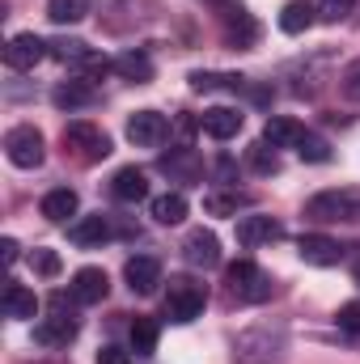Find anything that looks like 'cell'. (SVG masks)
Instances as JSON below:
<instances>
[{
  "instance_id": "cell-34",
  "label": "cell",
  "mask_w": 360,
  "mask_h": 364,
  "mask_svg": "<svg viewBox=\"0 0 360 364\" xmlns=\"http://www.w3.org/2000/svg\"><path fill=\"white\" fill-rule=\"evenodd\" d=\"M339 90H344V97L360 102V60H352V64L344 68V77H339Z\"/></svg>"
},
{
  "instance_id": "cell-36",
  "label": "cell",
  "mask_w": 360,
  "mask_h": 364,
  "mask_svg": "<svg viewBox=\"0 0 360 364\" xmlns=\"http://www.w3.org/2000/svg\"><path fill=\"white\" fill-rule=\"evenodd\" d=\"M339 326H344L348 335H360V301H348V305H339Z\"/></svg>"
},
{
  "instance_id": "cell-35",
  "label": "cell",
  "mask_w": 360,
  "mask_h": 364,
  "mask_svg": "<svg viewBox=\"0 0 360 364\" xmlns=\"http://www.w3.org/2000/svg\"><path fill=\"white\" fill-rule=\"evenodd\" d=\"M30 267L38 275H55L60 272V255H55V250H34V255H30Z\"/></svg>"
},
{
  "instance_id": "cell-7",
  "label": "cell",
  "mask_w": 360,
  "mask_h": 364,
  "mask_svg": "<svg viewBox=\"0 0 360 364\" xmlns=\"http://www.w3.org/2000/svg\"><path fill=\"white\" fill-rule=\"evenodd\" d=\"M77 331H81L77 314H68V309H64V296H55V314L34 326V339H38L43 348H68V343L77 339Z\"/></svg>"
},
{
  "instance_id": "cell-2",
  "label": "cell",
  "mask_w": 360,
  "mask_h": 364,
  "mask_svg": "<svg viewBox=\"0 0 360 364\" xmlns=\"http://www.w3.org/2000/svg\"><path fill=\"white\" fill-rule=\"evenodd\" d=\"M305 216L318 225H352L360 220V186H331L305 199Z\"/></svg>"
},
{
  "instance_id": "cell-24",
  "label": "cell",
  "mask_w": 360,
  "mask_h": 364,
  "mask_svg": "<svg viewBox=\"0 0 360 364\" xmlns=\"http://www.w3.org/2000/svg\"><path fill=\"white\" fill-rule=\"evenodd\" d=\"M4 314L17 318V322H26V318L38 314V296H34L26 284H9V288H4Z\"/></svg>"
},
{
  "instance_id": "cell-12",
  "label": "cell",
  "mask_w": 360,
  "mask_h": 364,
  "mask_svg": "<svg viewBox=\"0 0 360 364\" xmlns=\"http://www.w3.org/2000/svg\"><path fill=\"white\" fill-rule=\"evenodd\" d=\"M51 55L60 60V64H77V68H90V73H106L110 64L97 55V51H90L81 38H55L51 43Z\"/></svg>"
},
{
  "instance_id": "cell-25",
  "label": "cell",
  "mask_w": 360,
  "mask_h": 364,
  "mask_svg": "<svg viewBox=\"0 0 360 364\" xmlns=\"http://www.w3.org/2000/svg\"><path fill=\"white\" fill-rule=\"evenodd\" d=\"M314 21H318V13H314V4H305V0H292V4H284V13H280V30H284V34H305Z\"/></svg>"
},
{
  "instance_id": "cell-5",
  "label": "cell",
  "mask_w": 360,
  "mask_h": 364,
  "mask_svg": "<svg viewBox=\"0 0 360 364\" xmlns=\"http://www.w3.org/2000/svg\"><path fill=\"white\" fill-rule=\"evenodd\" d=\"M4 157L17 166V170H38L43 157H47V144H43V132L21 123V127H9L4 136Z\"/></svg>"
},
{
  "instance_id": "cell-19",
  "label": "cell",
  "mask_w": 360,
  "mask_h": 364,
  "mask_svg": "<svg viewBox=\"0 0 360 364\" xmlns=\"http://www.w3.org/2000/svg\"><path fill=\"white\" fill-rule=\"evenodd\" d=\"M275 237H284V229L271 216H242L238 220V242L242 246H263V242H275Z\"/></svg>"
},
{
  "instance_id": "cell-18",
  "label": "cell",
  "mask_w": 360,
  "mask_h": 364,
  "mask_svg": "<svg viewBox=\"0 0 360 364\" xmlns=\"http://www.w3.org/2000/svg\"><path fill=\"white\" fill-rule=\"evenodd\" d=\"M110 195H115L119 203H140V199H149V174L136 170V166L119 170V174L110 178Z\"/></svg>"
},
{
  "instance_id": "cell-27",
  "label": "cell",
  "mask_w": 360,
  "mask_h": 364,
  "mask_svg": "<svg viewBox=\"0 0 360 364\" xmlns=\"http://www.w3.org/2000/svg\"><path fill=\"white\" fill-rule=\"evenodd\" d=\"M47 17L55 26H77L90 17V0H47Z\"/></svg>"
},
{
  "instance_id": "cell-22",
  "label": "cell",
  "mask_w": 360,
  "mask_h": 364,
  "mask_svg": "<svg viewBox=\"0 0 360 364\" xmlns=\"http://www.w3.org/2000/svg\"><path fill=\"white\" fill-rule=\"evenodd\" d=\"M93 97V85H90V77H77V81H60L55 85V93H51V102L60 106V110H85Z\"/></svg>"
},
{
  "instance_id": "cell-11",
  "label": "cell",
  "mask_w": 360,
  "mask_h": 364,
  "mask_svg": "<svg viewBox=\"0 0 360 364\" xmlns=\"http://www.w3.org/2000/svg\"><path fill=\"white\" fill-rule=\"evenodd\" d=\"M123 279H127V288H132V292L149 296V292H157V284H162V263H157L153 255H136V259H127Z\"/></svg>"
},
{
  "instance_id": "cell-21",
  "label": "cell",
  "mask_w": 360,
  "mask_h": 364,
  "mask_svg": "<svg viewBox=\"0 0 360 364\" xmlns=\"http://www.w3.org/2000/svg\"><path fill=\"white\" fill-rule=\"evenodd\" d=\"M263 140H268L271 149H297V144L305 140V127H301L297 119L271 114V119H268V127H263Z\"/></svg>"
},
{
  "instance_id": "cell-16",
  "label": "cell",
  "mask_w": 360,
  "mask_h": 364,
  "mask_svg": "<svg viewBox=\"0 0 360 364\" xmlns=\"http://www.w3.org/2000/svg\"><path fill=\"white\" fill-rule=\"evenodd\" d=\"M242 110H233V106H212V110H203L199 114V127L212 136V140H233L238 132H242Z\"/></svg>"
},
{
  "instance_id": "cell-31",
  "label": "cell",
  "mask_w": 360,
  "mask_h": 364,
  "mask_svg": "<svg viewBox=\"0 0 360 364\" xmlns=\"http://www.w3.org/2000/svg\"><path fill=\"white\" fill-rule=\"evenodd\" d=\"M242 203H246V195H238V191H233V195H208V199H203V212H208V216H233Z\"/></svg>"
},
{
  "instance_id": "cell-15",
  "label": "cell",
  "mask_w": 360,
  "mask_h": 364,
  "mask_svg": "<svg viewBox=\"0 0 360 364\" xmlns=\"http://www.w3.org/2000/svg\"><path fill=\"white\" fill-rule=\"evenodd\" d=\"M221 30H225V38H229L233 47H250V43L259 38V21H255L242 4H238V9L229 4V9L221 13Z\"/></svg>"
},
{
  "instance_id": "cell-10",
  "label": "cell",
  "mask_w": 360,
  "mask_h": 364,
  "mask_svg": "<svg viewBox=\"0 0 360 364\" xmlns=\"http://www.w3.org/2000/svg\"><path fill=\"white\" fill-rule=\"evenodd\" d=\"M182 259H186L191 267H199V272L216 267V263H221V242H216V233H212V229H191L186 242H182Z\"/></svg>"
},
{
  "instance_id": "cell-32",
  "label": "cell",
  "mask_w": 360,
  "mask_h": 364,
  "mask_svg": "<svg viewBox=\"0 0 360 364\" xmlns=\"http://www.w3.org/2000/svg\"><path fill=\"white\" fill-rule=\"evenodd\" d=\"M297 153H301V161H331V144H327L322 136H309V132H305V140L297 144Z\"/></svg>"
},
{
  "instance_id": "cell-28",
  "label": "cell",
  "mask_w": 360,
  "mask_h": 364,
  "mask_svg": "<svg viewBox=\"0 0 360 364\" xmlns=\"http://www.w3.org/2000/svg\"><path fill=\"white\" fill-rule=\"evenodd\" d=\"M157 335H162V331H157L153 318H136V322H132V352H136V356H153V352H157Z\"/></svg>"
},
{
  "instance_id": "cell-9",
  "label": "cell",
  "mask_w": 360,
  "mask_h": 364,
  "mask_svg": "<svg viewBox=\"0 0 360 364\" xmlns=\"http://www.w3.org/2000/svg\"><path fill=\"white\" fill-rule=\"evenodd\" d=\"M166 136H170V123H166V114H157V110H136V114L127 119V140H132L136 149H157Z\"/></svg>"
},
{
  "instance_id": "cell-4",
  "label": "cell",
  "mask_w": 360,
  "mask_h": 364,
  "mask_svg": "<svg viewBox=\"0 0 360 364\" xmlns=\"http://www.w3.org/2000/svg\"><path fill=\"white\" fill-rule=\"evenodd\" d=\"M64 149H68L77 161L93 166V161H106V157H110V136H106L102 127L85 123V119H77V123L64 127Z\"/></svg>"
},
{
  "instance_id": "cell-38",
  "label": "cell",
  "mask_w": 360,
  "mask_h": 364,
  "mask_svg": "<svg viewBox=\"0 0 360 364\" xmlns=\"http://www.w3.org/2000/svg\"><path fill=\"white\" fill-rule=\"evenodd\" d=\"M0 255H4V263L13 267V263H17V242H13V237H4V242H0Z\"/></svg>"
},
{
  "instance_id": "cell-3",
  "label": "cell",
  "mask_w": 360,
  "mask_h": 364,
  "mask_svg": "<svg viewBox=\"0 0 360 364\" xmlns=\"http://www.w3.org/2000/svg\"><path fill=\"white\" fill-rule=\"evenodd\" d=\"M203 305H208V288L199 284V279H191V275H174L170 279V288H166V318L170 322H195L199 314H203Z\"/></svg>"
},
{
  "instance_id": "cell-23",
  "label": "cell",
  "mask_w": 360,
  "mask_h": 364,
  "mask_svg": "<svg viewBox=\"0 0 360 364\" xmlns=\"http://www.w3.org/2000/svg\"><path fill=\"white\" fill-rule=\"evenodd\" d=\"M110 68H115L123 81H136V85L153 81V60H149L144 51H123V55H115V60H110Z\"/></svg>"
},
{
  "instance_id": "cell-20",
  "label": "cell",
  "mask_w": 360,
  "mask_h": 364,
  "mask_svg": "<svg viewBox=\"0 0 360 364\" xmlns=\"http://www.w3.org/2000/svg\"><path fill=\"white\" fill-rule=\"evenodd\" d=\"M77 208H81V199H77V191H68V186H55V191L43 195V216H47L51 225H68V216H77Z\"/></svg>"
},
{
  "instance_id": "cell-30",
  "label": "cell",
  "mask_w": 360,
  "mask_h": 364,
  "mask_svg": "<svg viewBox=\"0 0 360 364\" xmlns=\"http://www.w3.org/2000/svg\"><path fill=\"white\" fill-rule=\"evenodd\" d=\"M250 170H255V174H275V170H280V153L271 149L268 140L250 144Z\"/></svg>"
},
{
  "instance_id": "cell-29",
  "label": "cell",
  "mask_w": 360,
  "mask_h": 364,
  "mask_svg": "<svg viewBox=\"0 0 360 364\" xmlns=\"http://www.w3.org/2000/svg\"><path fill=\"white\" fill-rule=\"evenodd\" d=\"M191 90H199V93L242 90V77L238 73H191Z\"/></svg>"
},
{
  "instance_id": "cell-37",
  "label": "cell",
  "mask_w": 360,
  "mask_h": 364,
  "mask_svg": "<svg viewBox=\"0 0 360 364\" xmlns=\"http://www.w3.org/2000/svg\"><path fill=\"white\" fill-rule=\"evenodd\" d=\"M97 364H132V356H127V348H119V343H102V348H97Z\"/></svg>"
},
{
  "instance_id": "cell-6",
  "label": "cell",
  "mask_w": 360,
  "mask_h": 364,
  "mask_svg": "<svg viewBox=\"0 0 360 364\" xmlns=\"http://www.w3.org/2000/svg\"><path fill=\"white\" fill-rule=\"evenodd\" d=\"M225 284H229V292H233L238 301H246V305H259V301H268V296H271V279L259 272L250 259H238V263H229Z\"/></svg>"
},
{
  "instance_id": "cell-17",
  "label": "cell",
  "mask_w": 360,
  "mask_h": 364,
  "mask_svg": "<svg viewBox=\"0 0 360 364\" xmlns=\"http://www.w3.org/2000/svg\"><path fill=\"white\" fill-rule=\"evenodd\" d=\"M115 237V229H110V216H81V220H73L68 225V242H77V246H102V242H110Z\"/></svg>"
},
{
  "instance_id": "cell-1",
  "label": "cell",
  "mask_w": 360,
  "mask_h": 364,
  "mask_svg": "<svg viewBox=\"0 0 360 364\" xmlns=\"http://www.w3.org/2000/svg\"><path fill=\"white\" fill-rule=\"evenodd\" d=\"M288 352V331L280 322H255L233 339V364H280Z\"/></svg>"
},
{
  "instance_id": "cell-14",
  "label": "cell",
  "mask_w": 360,
  "mask_h": 364,
  "mask_svg": "<svg viewBox=\"0 0 360 364\" xmlns=\"http://www.w3.org/2000/svg\"><path fill=\"white\" fill-rule=\"evenodd\" d=\"M73 301L77 305H97V301H106V292H110V279L102 267H81V272L73 275Z\"/></svg>"
},
{
  "instance_id": "cell-26",
  "label": "cell",
  "mask_w": 360,
  "mask_h": 364,
  "mask_svg": "<svg viewBox=\"0 0 360 364\" xmlns=\"http://www.w3.org/2000/svg\"><path fill=\"white\" fill-rule=\"evenodd\" d=\"M153 220H157V225H179V220H186V195H182V191L157 195V199H153Z\"/></svg>"
},
{
  "instance_id": "cell-8",
  "label": "cell",
  "mask_w": 360,
  "mask_h": 364,
  "mask_svg": "<svg viewBox=\"0 0 360 364\" xmlns=\"http://www.w3.org/2000/svg\"><path fill=\"white\" fill-rule=\"evenodd\" d=\"M51 55V43H43L34 30H26V34H13L9 38V47H4V64L13 68V73H30L38 60H47Z\"/></svg>"
},
{
  "instance_id": "cell-33",
  "label": "cell",
  "mask_w": 360,
  "mask_h": 364,
  "mask_svg": "<svg viewBox=\"0 0 360 364\" xmlns=\"http://www.w3.org/2000/svg\"><path fill=\"white\" fill-rule=\"evenodd\" d=\"M352 4L356 0H314V13H318V21H344L352 13Z\"/></svg>"
},
{
  "instance_id": "cell-13",
  "label": "cell",
  "mask_w": 360,
  "mask_h": 364,
  "mask_svg": "<svg viewBox=\"0 0 360 364\" xmlns=\"http://www.w3.org/2000/svg\"><path fill=\"white\" fill-rule=\"evenodd\" d=\"M297 255H301L309 267H335V263L344 259L339 242H335V237H322V233H305V237L297 242Z\"/></svg>"
}]
</instances>
